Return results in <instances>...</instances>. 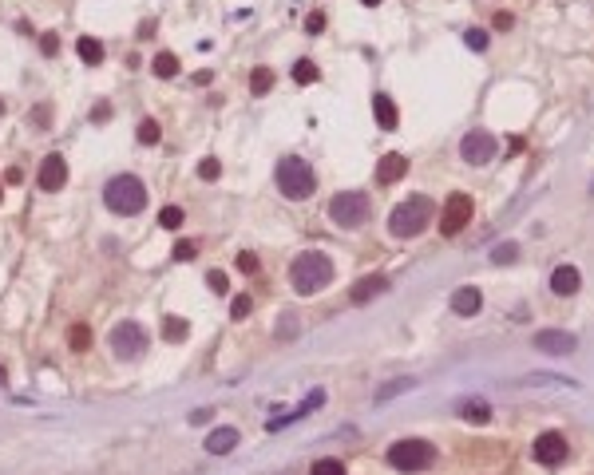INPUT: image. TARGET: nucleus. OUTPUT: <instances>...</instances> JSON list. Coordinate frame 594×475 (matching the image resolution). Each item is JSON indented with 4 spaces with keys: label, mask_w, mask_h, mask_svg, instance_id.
I'll use <instances>...</instances> for the list:
<instances>
[{
    "label": "nucleus",
    "mask_w": 594,
    "mask_h": 475,
    "mask_svg": "<svg viewBox=\"0 0 594 475\" xmlns=\"http://www.w3.org/2000/svg\"><path fill=\"white\" fill-rule=\"evenodd\" d=\"M492 24H495V28H499V32H507V28H511L515 20H511V12H495V20H492Z\"/></svg>",
    "instance_id": "obj_39"
},
{
    "label": "nucleus",
    "mask_w": 594,
    "mask_h": 475,
    "mask_svg": "<svg viewBox=\"0 0 594 475\" xmlns=\"http://www.w3.org/2000/svg\"><path fill=\"white\" fill-rule=\"evenodd\" d=\"M71 349H76V353L91 349V329L88 325H76V329H71Z\"/></svg>",
    "instance_id": "obj_30"
},
{
    "label": "nucleus",
    "mask_w": 594,
    "mask_h": 475,
    "mask_svg": "<svg viewBox=\"0 0 594 475\" xmlns=\"http://www.w3.org/2000/svg\"><path fill=\"white\" fill-rule=\"evenodd\" d=\"M321 28H325V16H321V12H309V20H305V32H309V36H317Z\"/></svg>",
    "instance_id": "obj_37"
},
{
    "label": "nucleus",
    "mask_w": 594,
    "mask_h": 475,
    "mask_svg": "<svg viewBox=\"0 0 594 475\" xmlns=\"http://www.w3.org/2000/svg\"><path fill=\"white\" fill-rule=\"evenodd\" d=\"M472 222V198L463 191H456L448 203H444V214H440V234L444 238H456L463 226Z\"/></svg>",
    "instance_id": "obj_8"
},
{
    "label": "nucleus",
    "mask_w": 594,
    "mask_h": 475,
    "mask_svg": "<svg viewBox=\"0 0 594 475\" xmlns=\"http://www.w3.org/2000/svg\"><path fill=\"white\" fill-rule=\"evenodd\" d=\"M535 349L551 356H566L578 349V341H574V333H563V329H539L535 333Z\"/></svg>",
    "instance_id": "obj_11"
},
{
    "label": "nucleus",
    "mask_w": 594,
    "mask_h": 475,
    "mask_svg": "<svg viewBox=\"0 0 594 475\" xmlns=\"http://www.w3.org/2000/svg\"><path fill=\"white\" fill-rule=\"evenodd\" d=\"M159 226H162V230H179V226H182V210H179V206H162V210H159Z\"/></svg>",
    "instance_id": "obj_26"
},
{
    "label": "nucleus",
    "mask_w": 594,
    "mask_h": 475,
    "mask_svg": "<svg viewBox=\"0 0 594 475\" xmlns=\"http://www.w3.org/2000/svg\"><path fill=\"white\" fill-rule=\"evenodd\" d=\"M0 112H4V103H0Z\"/></svg>",
    "instance_id": "obj_46"
},
{
    "label": "nucleus",
    "mask_w": 594,
    "mask_h": 475,
    "mask_svg": "<svg viewBox=\"0 0 594 475\" xmlns=\"http://www.w3.org/2000/svg\"><path fill=\"white\" fill-rule=\"evenodd\" d=\"M28 119H32V123H40V127H44V123H48V107H36V115H28Z\"/></svg>",
    "instance_id": "obj_42"
},
{
    "label": "nucleus",
    "mask_w": 594,
    "mask_h": 475,
    "mask_svg": "<svg viewBox=\"0 0 594 475\" xmlns=\"http://www.w3.org/2000/svg\"><path fill=\"white\" fill-rule=\"evenodd\" d=\"M456 412H460L468 424H487V420H492V404H487V400H460Z\"/></svg>",
    "instance_id": "obj_19"
},
{
    "label": "nucleus",
    "mask_w": 594,
    "mask_h": 475,
    "mask_svg": "<svg viewBox=\"0 0 594 475\" xmlns=\"http://www.w3.org/2000/svg\"><path fill=\"white\" fill-rule=\"evenodd\" d=\"M159 123H155V119H143L139 123V143H143V147H155V143H159Z\"/></svg>",
    "instance_id": "obj_27"
},
{
    "label": "nucleus",
    "mask_w": 594,
    "mask_h": 475,
    "mask_svg": "<svg viewBox=\"0 0 594 475\" xmlns=\"http://www.w3.org/2000/svg\"><path fill=\"white\" fill-rule=\"evenodd\" d=\"M369 214H373V206H369V194H361V191H341L329 203V218L337 226H345V230L364 226L369 222Z\"/></svg>",
    "instance_id": "obj_6"
},
{
    "label": "nucleus",
    "mask_w": 594,
    "mask_h": 475,
    "mask_svg": "<svg viewBox=\"0 0 594 475\" xmlns=\"http://www.w3.org/2000/svg\"><path fill=\"white\" fill-rule=\"evenodd\" d=\"M218 174H222L218 159H202V162H198V179H202V182H214Z\"/></svg>",
    "instance_id": "obj_32"
},
{
    "label": "nucleus",
    "mask_w": 594,
    "mask_h": 475,
    "mask_svg": "<svg viewBox=\"0 0 594 475\" xmlns=\"http://www.w3.org/2000/svg\"><path fill=\"white\" fill-rule=\"evenodd\" d=\"M210 420V408H198V412H191V424H206Z\"/></svg>",
    "instance_id": "obj_40"
},
{
    "label": "nucleus",
    "mask_w": 594,
    "mask_h": 475,
    "mask_svg": "<svg viewBox=\"0 0 594 475\" xmlns=\"http://www.w3.org/2000/svg\"><path fill=\"white\" fill-rule=\"evenodd\" d=\"M278 186H282V194L290 203H302V198H309V194L317 191V174H313V167L305 159L285 155V159L278 162Z\"/></svg>",
    "instance_id": "obj_3"
},
{
    "label": "nucleus",
    "mask_w": 594,
    "mask_h": 475,
    "mask_svg": "<svg viewBox=\"0 0 594 475\" xmlns=\"http://www.w3.org/2000/svg\"><path fill=\"white\" fill-rule=\"evenodd\" d=\"M460 159L472 162V167H484V162L495 159V135L487 131H468L460 139Z\"/></svg>",
    "instance_id": "obj_9"
},
{
    "label": "nucleus",
    "mask_w": 594,
    "mask_h": 475,
    "mask_svg": "<svg viewBox=\"0 0 594 475\" xmlns=\"http://www.w3.org/2000/svg\"><path fill=\"white\" fill-rule=\"evenodd\" d=\"M234 444H238V432H234V428H218V432L206 435V452H210V455L234 452Z\"/></svg>",
    "instance_id": "obj_18"
},
{
    "label": "nucleus",
    "mask_w": 594,
    "mask_h": 475,
    "mask_svg": "<svg viewBox=\"0 0 594 475\" xmlns=\"http://www.w3.org/2000/svg\"><path fill=\"white\" fill-rule=\"evenodd\" d=\"M293 333H297V325H293V321H282V325H278V337H293Z\"/></svg>",
    "instance_id": "obj_41"
},
{
    "label": "nucleus",
    "mask_w": 594,
    "mask_h": 475,
    "mask_svg": "<svg viewBox=\"0 0 594 475\" xmlns=\"http://www.w3.org/2000/svg\"><path fill=\"white\" fill-rule=\"evenodd\" d=\"M151 71L159 76V80H171V76H179V56L174 52H159L151 60Z\"/></svg>",
    "instance_id": "obj_20"
},
{
    "label": "nucleus",
    "mask_w": 594,
    "mask_h": 475,
    "mask_svg": "<svg viewBox=\"0 0 594 475\" xmlns=\"http://www.w3.org/2000/svg\"><path fill=\"white\" fill-rule=\"evenodd\" d=\"M36 182H40V191H64V182H68V162H64V155H48V159L40 162Z\"/></svg>",
    "instance_id": "obj_12"
},
{
    "label": "nucleus",
    "mask_w": 594,
    "mask_h": 475,
    "mask_svg": "<svg viewBox=\"0 0 594 475\" xmlns=\"http://www.w3.org/2000/svg\"><path fill=\"white\" fill-rule=\"evenodd\" d=\"M480 309H484V294H480L475 285H460L452 294V313L456 317H475Z\"/></svg>",
    "instance_id": "obj_14"
},
{
    "label": "nucleus",
    "mask_w": 594,
    "mask_h": 475,
    "mask_svg": "<svg viewBox=\"0 0 594 475\" xmlns=\"http://www.w3.org/2000/svg\"><path fill=\"white\" fill-rule=\"evenodd\" d=\"M250 309H254V297L250 294H238V297H234V305H230V317H234V321H242V317H250Z\"/></svg>",
    "instance_id": "obj_29"
},
{
    "label": "nucleus",
    "mask_w": 594,
    "mask_h": 475,
    "mask_svg": "<svg viewBox=\"0 0 594 475\" xmlns=\"http://www.w3.org/2000/svg\"><path fill=\"white\" fill-rule=\"evenodd\" d=\"M186 333H191V325L182 321V317H167L162 321V337L167 341H186Z\"/></svg>",
    "instance_id": "obj_23"
},
{
    "label": "nucleus",
    "mask_w": 594,
    "mask_h": 475,
    "mask_svg": "<svg viewBox=\"0 0 594 475\" xmlns=\"http://www.w3.org/2000/svg\"><path fill=\"white\" fill-rule=\"evenodd\" d=\"M384 289H388V277H381V273H369L364 282H357V285L349 289V301H352V305H364V301H373L376 294H384Z\"/></svg>",
    "instance_id": "obj_16"
},
{
    "label": "nucleus",
    "mask_w": 594,
    "mask_h": 475,
    "mask_svg": "<svg viewBox=\"0 0 594 475\" xmlns=\"http://www.w3.org/2000/svg\"><path fill=\"white\" fill-rule=\"evenodd\" d=\"M198 258V246L194 242H179L174 246V262H194Z\"/></svg>",
    "instance_id": "obj_34"
},
{
    "label": "nucleus",
    "mask_w": 594,
    "mask_h": 475,
    "mask_svg": "<svg viewBox=\"0 0 594 475\" xmlns=\"http://www.w3.org/2000/svg\"><path fill=\"white\" fill-rule=\"evenodd\" d=\"M373 115L376 123H381V131H396V123H400V115H396V103L388 100V95H373Z\"/></svg>",
    "instance_id": "obj_17"
},
{
    "label": "nucleus",
    "mask_w": 594,
    "mask_h": 475,
    "mask_svg": "<svg viewBox=\"0 0 594 475\" xmlns=\"http://www.w3.org/2000/svg\"><path fill=\"white\" fill-rule=\"evenodd\" d=\"M317 76H321V71H317V64H313V60H297V64H293V80L302 83V88H305V83H317Z\"/></svg>",
    "instance_id": "obj_24"
},
{
    "label": "nucleus",
    "mask_w": 594,
    "mask_h": 475,
    "mask_svg": "<svg viewBox=\"0 0 594 475\" xmlns=\"http://www.w3.org/2000/svg\"><path fill=\"white\" fill-rule=\"evenodd\" d=\"M103 203L115 214H139L147 206V186H143L135 174H115L103 191Z\"/></svg>",
    "instance_id": "obj_4"
},
{
    "label": "nucleus",
    "mask_w": 594,
    "mask_h": 475,
    "mask_svg": "<svg viewBox=\"0 0 594 475\" xmlns=\"http://www.w3.org/2000/svg\"><path fill=\"white\" fill-rule=\"evenodd\" d=\"M361 4H364V8H376V4H381V0H361Z\"/></svg>",
    "instance_id": "obj_43"
},
{
    "label": "nucleus",
    "mask_w": 594,
    "mask_h": 475,
    "mask_svg": "<svg viewBox=\"0 0 594 475\" xmlns=\"http://www.w3.org/2000/svg\"><path fill=\"white\" fill-rule=\"evenodd\" d=\"M408 388H416V380H408V376H400V380H393V385H381V388H376V404H384V400L408 392Z\"/></svg>",
    "instance_id": "obj_22"
},
{
    "label": "nucleus",
    "mask_w": 594,
    "mask_h": 475,
    "mask_svg": "<svg viewBox=\"0 0 594 475\" xmlns=\"http://www.w3.org/2000/svg\"><path fill=\"white\" fill-rule=\"evenodd\" d=\"M313 475H345V464L341 459H317V464H313Z\"/></svg>",
    "instance_id": "obj_31"
},
{
    "label": "nucleus",
    "mask_w": 594,
    "mask_h": 475,
    "mask_svg": "<svg viewBox=\"0 0 594 475\" xmlns=\"http://www.w3.org/2000/svg\"><path fill=\"white\" fill-rule=\"evenodd\" d=\"M40 52H44V56H56V52H60V36H56V32H44V36H40Z\"/></svg>",
    "instance_id": "obj_36"
},
{
    "label": "nucleus",
    "mask_w": 594,
    "mask_h": 475,
    "mask_svg": "<svg viewBox=\"0 0 594 475\" xmlns=\"http://www.w3.org/2000/svg\"><path fill=\"white\" fill-rule=\"evenodd\" d=\"M388 464L396 467V471H428V467L436 464V447L428 444V440H396L393 447H388Z\"/></svg>",
    "instance_id": "obj_5"
},
{
    "label": "nucleus",
    "mask_w": 594,
    "mask_h": 475,
    "mask_svg": "<svg viewBox=\"0 0 594 475\" xmlns=\"http://www.w3.org/2000/svg\"><path fill=\"white\" fill-rule=\"evenodd\" d=\"M0 194H4V179H0Z\"/></svg>",
    "instance_id": "obj_45"
},
{
    "label": "nucleus",
    "mask_w": 594,
    "mask_h": 475,
    "mask_svg": "<svg viewBox=\"0 0 594 475\" xmlns=\"http://www.w3.org/2000/svg\"><path fill=\"white\" fill-rule=\"evenodd\" d=\"M0 385H4V368H0Z\"/></svg>",
    "instance_id": "obj_44"
},
{
    "label": "nucleus",
    "mask_w": 594,
    "mask_h": 475,
    "mask_svg": "<svg viewBox=\"0 0 594 475\" xmlns=\"http://www.w3.org/2000/svg\"><path fill=\"white\" fill-rule=\"evenodd\" d=\"M270 88H273V71L270 68H258L250 76V91H254V95H266Z\"/></svg>",
    "instance_id": "obj_25"
},
{
    "label": "nucleus",
    "mask_w": 594,
    "mask_h": 475,
    "mask_svg": "<svg viewBox=\"0 0 594 475\" xmlns=\"http://www.w3.org/2000/svg\"><path fill=\"white\" fill-rule=\"evenodd\" d=\"M551 289L559 297H574L578 289H583V273L574 270V265H559V270L551 273Z\"/></svg>",
    "instance_id": "obj_15"
},
{
    "label": "nucleus",
    "mask_w": 594,
    "mask_h": 475,
    "mask_svg": "<svg viewBox=\"0 0 594 475\" xmlns=\"http://www.w3.org/2000/svg\"><path fill=\"white\" fill-rule=\"evenodd\" d=\"M566 455H571V444H566V435H559V432H543L539 440H535V459H539V464L559 467Z\"/></svg>",
    "instance_id": "obj_10"
},
{
    "label": "nucleus",
    "mask_w": 594,
    "mask_h": 475,
    "mask_svg": "<svg viewBox=\"0 0 594 475\" xmlns=\"http://www.w3.org/2000/svg\"><path fill=\"white\" fill-rule=\"evenodd\" d=\"M463 44H468V48H475V52H484V48H487V32H480V28L463 32Z\"/></svg>",
    "instance_id": "obj_33"
},
{
    "label": "nucleus",
    "mask_w": 594,
    "mask_h": 475,
    "mask_svg": "<svg viewBox=\"0 0 594 475\" xmlns=\"http://www.w3.org/2000/svg\"><path fill=\"white\" fill-rule=\"evenodd\" d=\"M515 258H519V246H515V242H504V246H495V250H492V262H495V265L515 262Z\"/></svg>",
    "instance_id": "obj_28"
},
{
    "label": "nucleus",
    "mask_w": 594,
    "mask_h": 475,
    "mask_svg": "<svg viewBox=\"0 0 594 475\" xmlns=\"http://www.w3.org/2000/svg\"><path fill=\"white\" fill-rule=\"evenodd\" d=\"M428 222H436V206H432V198H424V194L404 198V203L388 214V230H393V238H416V234L428 230Z\"/></svg>",
    "instance_id": "obj_2"
},
{
    "label": "nucleus",
    "mask_w": 594,
    "mask_h": 475,
    "mask_svg": "<svg viewBox=\"0 0 594 475\" xmlns=\"http://www.w3.org/2000/svg\"><path fill=\"white\" fill-rule=\"evenodd\" d=\"M238 270H242V273H258V258H254V253H238Z\"/></svg>",
    "instance_id": "obj_38"
},
{
    "label": "nucleus",
    "mask_w": 594,
    "mask_h": 475,
    "mask_svg": "<svg viewBox=\"0 0 594 475\" xmlns=\"http://www.w3.org/2000/svg\"><path fill=\"white\" fill-rule=\"evenodd\" d=\"M206 285H210L214 294H226V289H230V282H226V273H222V270H210V273H206Z\"/></svg>",
    "instance_id": "obj_35"
},
{
    "label": "nucleus",
    "mask_w": 594,
    "mask_h": 475,
    "mask_svg": "<svg viewBox=\"0 0 594 475\" xmlns=\"http://www.w3.org/2000/svg\"><path fill=\"white\" fill-rule=\"evenodd\" d=\"M404 174H408V159H404L400 151H388L381 162H376V182L381 186H393V182H400Z\"/></svg>",
    "instance_id": "obj_13"
},
{
    "label": "nucleus",
    "mask_w": 594,
    "mask_h": 475,
    "mask_svg": "<svg viewBox=\"0 0 594 475\" xmlns=\"http://www.w3.org/2000/svg\"><path fill=\"white\" fill-rule=\"evenodd\" d=\"M76 52H80L83 64H100L103 60V44L91 40V36H80V40H76Z\"/></svg>",
    "instance_id": "obj_21"
},
{
    "label": "nucleus",
    "mask_w": 594,
    "mask_h": 475,
    "mask_svg": "<svg viewBox=\"0 0 594 475\" xmlns=\"http://www.w3.org/2000/svg\"><path fill=\"white\" fill-rule=\"evenodd\" d=\"M290 282L302 297H313L317 289H325V285L333 282V262L317 250L297 253V258H293V270H290Z\"/></svg>",
    "instance_id": "obj_1"
},
{
    "label": "nucleus",
    "mask_w": 594,
    "mask_h": 475,
    "mask_svg": "<svg viewBox=\"0 0 594 475\" xmlns=\"http://www.w3.org/2000/svg\"><path fill=\"white\" fill-rule=\"evenodd\" d=\"M111 349H115L119 361H135V356H143V349H147V333H143V325L119 321L115 329H111Z\"/></svg>",
    "instance_id": "obj_7"
}]
</instances>
